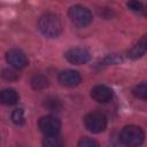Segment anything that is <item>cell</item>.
Instances as JSON below:
<instances>
[{"mask_svg":"<svg viewBox=\"0 0 147 147\" xmlns=\"http://www.w3.org/2000/svg\"><path fill=\"white\" fill-rule=\"evenodd\" d=\"M38 29L45 37L56 38L62 31V23L56 14L46 13L40 16L38 21Z\"/></svg>","mask_w":147,"mask_h":147,"instance_id":"cell-1","label":"cell"},{"mask_svg":"<svg viewBox=\"0 0 147 147\" xmlns=\"http://www.w3.org/2000/svg\"><path fill=\"white\" fill-rule=\"evenodd\" d=\"M119 140L126 147H139L145 140V133L137 125H127L122 129Z\"/></svg>","mask_w":147,"mask_h":147,"instance_id":"cell-2","label":"cell"},{"mask_svg":"<svg viewBox=\"0 0 147 147\" xmlns=\"http://www.w3.org/2000/svg\"><path fill=\"white\" fill-rule=\"evenodd\" d=\"M69 18L77 28H85L92 22V13L84 6L76 5L69 8Z\"/></svg>","mask_w":147,"mask_h":147,"instance_id":"cell-3","label":"cell"},{"mask_svg":"<svg viewBox=\"0 0 147 147\" xmlns=\"http://www.w3.org/2000/svg\"><path fill=\"white\" fill-rule=\"evenodd\" d=\"M85 127L92 133H101L107 127V118L103 114L92 111L84 117Z\"/></svg>","mask_w":147,"mask_h":147,"instance_id":"cell-4","label":"cell"},{"mask_svg":"<svg viewBox=\"0 0 147 147\" xmlns=\"http://www.w3.org/2000/svg\"><path fill=\"white\" fill-rule=\"evenodd\" d=\"M38 126H39L40 131H41L45 136H56V134L60 132L61 122H60V119L56 118L55 116L47 115V116H42V117L39 119Z\"/></svg>","mask_w":147,"mask_h":147,"instance_id":"cell-5","label":"cell"},{"mask_svg":"<svg viewBox=\"0 0 147 147\" xmlns=\"http://www.w3.org/2000/svg\"><path fill=\"white\" fill-rule=\"evenodd\" d=\"M65 59L68 62L76 64V65H80V64H85L91 60V54L87 49L85 48H80V47H75V48H70L65 52L64 54Z\"/></svg>","mask_w":147,"mask_h":147,"instance_id":"cell-6","label":"cell"},{"mask_svg":"<svg viewBox=\"0 0 147 147\" xmlns=\"http://www.w3.org/2000/svg\"><path fill=\"white\" fill-rule=\"evenodd\" d=\"M6 60H7V62H8L13 68H15V69H23V68H25V67L28 65V63H29V61H28L25 54H24L22 51L16 49V48L10 49V51L7 52V54H6Z\"/></svg>","mask_w":147,"mask_h":147,"instance_id":"cell-7","label":"cell"},{"mask_svg":"<svg viewBox=\"0 0 147 147\" xmlns=\"http://www.w3.org/2000/svg\"><path fill=\"white\" fill-rule=\"evenodd\" d=\"M59 83L67 87H75L80 83V75L75 70H64L61 71L57 76Z\"/></svg>","mask_w":147,"mask_h":147,"instance_id":"cell-8","label":"cell"},{"mask_svg":"<svg viewBox=\"0 0 147 147\" xmlns=\"http://www.w3.org/2000/svg\"><path fill=\"white\" fill-rule=\"evenodd\" d=\"M91 96L94 99L96 102L100 103H106L111 100L113 98V91L106 86V85H95L91 90Z\"/></svg>","mask_w":147,"mask_h":147,"instance_id":"cell-9","label":"cell"},{"mask_svg":"<svg viewBox=\"0 0 147 147\" xmlns=\"http://www.w3.org/2000/svg\"><path fill=\"white\" fill-rule=\"evenodd\" d=\"M146 52H147V34L144 36L136 45L132 46V48L127 52V56L132 60H138Z\"/></svg>","mask_w":147,"mask_h":147,"instance_id":"cell-10","label":"cell"},{"mask_svg":"<svg viewBox=\"0 0 147 147\" xmlns=\"http://www.w3.org/2000/svg\"><path fill=\"white\" fill-rule=\"evenodd\" d=\"M0 100L3 105L13 106L18 101V94L14 88H5L1 91Z\"/></svg>","mask_w":147,"mask_h":147,"instance_id":"cell-11","label":"cell"},{"mask_svg":"<svg viewBox=\"0 0 147 147\" xmlns=\"http://www.w3.org/2000/svg\"><path fill=\"white\" fill-rule=\"evenodd\" d=\"M31 86L33 90H44L48 86V79L41 74H34L31 78Z\"/></svg>","mask_w":147,"mask_h":147,"instance_id":"cell-12","label":"cell"},{"mask_svg":"<svg viewBox=\"0 0 147 147\" xmlns=\"http://www.w3.org/2000/svg\"><path fill=\"white\" fill-rule=\"evenodd\" d=\"M42 147H64V141L60 136H46L42 140Z\"/></svg>","mask_w":147,"mask_h":147,"instance_id":"cell-13","label":"cell"},{"mask_svg":"<svg viewBox=\"0 0 147 147\" xmlns=\"http://www.w3.org/2000/svg\"><path fill=\"white\" fill-rule=\"evenodd\" d=\"M44 105L51 111H60L62 109L61 101L55 96H48L47 99H45V103Z\"/></svg>","mask_w":147,"mask_h":147,"instance_id":"cell-14","label":"cell"},{"mask_svg":"<svg viewBox=\"0 0 147 147\" xmlns=\"http://www.w3.org/2000/svg\"><path fill=\"white\" fill-rule=\"evenodd\" d=\"M133 94L134 96H137L138 99H142V100H147V83L137 85L133 88Z\"/></svg>","mask_w":147,"mask_h":147,"instance_id":"cell-15","label":"cell"},{"mask_svg":"<svg viewBox=\"0 0 147 147\" xmlns=\"http://www.w3.org/2000/svg\"><path fill=\"white\" fill-rule=\"evenodd\" d=\"M126 6H127L131 10H133V11H136V13L147 14V9H146L145 5H144L142 2H140V1H129V2L126 3Z\"/></svg>","mask_w":147,"mask_h":147,"instance_id":"cell-16","label":"cell"},{"mask_svg":"<svg viewBox=\"0 0 147 147\" xmlns=\"http://www.w3.org/2000/svg\"><path fill=\"white\" fill-rule=\"evenodd\" d=\"M11 119H13V122L16 125H22L24 123V121H25L24 119V111H23V109H21V108L15 109L13 111V114H11Z\"/></svg>","mask_w":147,"mask_h":147,"instance_id":"cell-17","label":"cell"},{"mask_svg":"<svg viewBox=\"0 0 147 147\" xmlns=\"http://www.w3.org/2000/svg\"><path fill=\"white\" fill-rule=\"evenodd\" d=\"M78 147H100L99 142L91 138H82L78 141Z\"/></svg>","mask_w":147,"mask_h":147,"instance_id":"cell-18","label":"cell"},{"mask_svg":"<svg viewBox=\"0 0 147 147\" xmlns=\"http://www.w3.org/2000/svg\"><path fill=\"white\" fill-rule=\"evenodd\" d=\"M2 77H3L5 79H7V80H16L20 76H18V74H17L15 70H13V69H5V70L2 71Z\"/></svg>","mask_w":147,"mask_h":147,"instance_id":"cell-19","label":"cell"}]
</instances>
